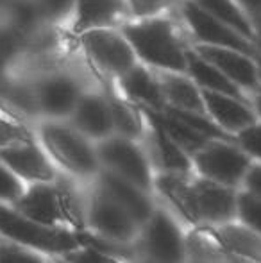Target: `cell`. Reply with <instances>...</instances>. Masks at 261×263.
<instances>
[{
    "label": "cell",
    "instance_id": "6da1fadb",
    "mask_svg": "<svg viewBox=\"0 0 261 263\" xmlns=\"http://www.w3.org/2000/svg\"><path fill=\"white\" fill-rule=\"evenodd\" d=\"M154 192L170 204L175 217L195 229L218 228L236 220L238 190L192 174H156Z\"/></svg>",
    "mask_w": 261,
    "mask_h": 263
},
{
    "label": "cell",
    "instance_id": "7a4b0ae2",
    "mask_svg": "<svg viewBox=\"0 0 261 263\" xmlns=\"http://www.w3.org/2000/svg\"><path fill=\"white\" fill-rule=\"evenodd\" d=\"M136 58L163 72L186 73V52L174 24L163 16L124 24L120 29Z\"/></svg>",
    "mask_w": 261,
    "mask_h": 263
},
{
    "label": "cell",
    "instance_id": "3957f363",
    "mask_svg": "<svg viewBox=\"0 0 261 263\" xmlns=\"http://www.w3.org/2000/svg\"><path fill=\"white\" fill-rule=\"evenodd\" d=\"M132 251L131 263H188L190 258L188 236L177 217L159 204L139 228Z\"/></svg>",
    "mask_w": 261,
    "mask_h": 263
},
{
    "label": "cell",
    "instance_id": "277c9868",
    "mask_svg": "<svg viewBox=\"0 0 261 263\" xmlns=\"http://www.w3.org/2000/svg\"><path fill=\"white\" fill-rule=\"evenodd\" d=\"M18 210L24 217L50 228L84 233V202L75 199L66 188L50 183H38L24 192L18 201Z\"/></svg>",
    "mask_w": 261,
    "mask_h": 263
},
{
    "label": "cell",
    "instance_id": "5b68a950",
    "mask_svg": "<svg viewBox=\"0 0 261 263\" xmlns=\"http://www.w3.org/2000/svg\"><path fill=\"white\" fill-rule=\"evenodd\" d=\"M43 151L66 172L91 181L101 172L95 143L61 120H50L39 129Z\"/></svg>",
    "mask_w": 261,
    "mask_h": 263
},
{
    "label": "cell",
    "instance_id": "8992f818",
    "mask_svg": "<svg viewBox=\"0 0 261 263\" xmlns=\"http://www.w3.org/2000/svg\"><path fill=\"white\" fill-rule=\"evenodd\" d=\"M84 226L86 233L115 246H132L142 228L129 211L95 183H91V192L84 201Z\"/></svg>",
    "mask_w": 261,
    "mask_h": 263
},
{
    "label": "cell",
    "instance_id": "52a82bcc",
    "mask_svg": "<svg viewBox=\"0 0 261 263\" xmlns=\"http://www.w3.org/2000/svg\"><path fill=\"white\" fill-rule=\"evenodd\" d=\"M0 233L22 246L61 256H66L83 246L79 233L39 224L2 206H0Z\"/></svg>",
    "mask_w": 261,
    "mask_h": 263
},
{
    "label": "cell",
    "instance_id": "ba28073f",
    "mask_svg": "<svg viewBox=\"0 0 261 263\" xmlns=\"http://www.w3.org/2000/svg\"><path fill=\"white\" fill-rule=\"evenodd\" d=\"M97 158L102 170L131 181L132 184L154 194V168L147 151L134 140L122 136H109L95 143Z\"/></svg>",
    "mask_w": 261,
    "mask_h": 263
},
{
    "label": "cell",
    "instance_id": "9c48e42d",
    "mask_svg": "<svg viewBox=\"0 0 261 263\" xmlns=\"http://www.w3.org/2000/svg\"><path fill=\"white\" fill-rule=\"evenodd\" d=\"M251 163L252 159L234 140H209L192 158L193 172L197 176L233 190H240Z\"/></svg>",
    "mask_w": 261,
    "mask_h": 263
},
{
    "label": "cell",
    "instance_id": "30bf717a",
    "mask_svg": "<svg viewBox=\"0 0 261 263\" xmlns=\"http://www.w3.org/2000/svg\"><path fill=\"white\" fill-rule=\"evenodd\" d=\"M81 45L98 70L118 79L138 65V58L129 42L122 34V31H116L115 27L83 32Z\"/></svg>",
    "mask_w": 261,
    "mask_h": 263
},
{
    "label": "cell",
    "instance_id": "8fae6325",
    "mask_svg": "<svg viewBox=\"0 0 261 263\" xmlns=\"http://www.w3.org/2000/svg\"><path fill=\"white\" fill-rule=\"evenodd\" d=\"M31 90L36 111L52 118V120L70 118L81 95L86 91L81 86L79 79L75 76L66 72L43 76Z\"/></svg>",
    "mask_w": 261,
    "mask_h": 263
},
{
    "label": "cell",
    "instance_id": "7c38bea8",
    "mask_svg": "<svg viewBox=\"0 0 261 263\" xmlns=\"http://www.w3.org/2000/svg\"><path fill=\"white\" fill-rule=\"evenodd\" d=\"M181 14L185 24L188 25L190 32L197 40V45L222 47V49L236 50V52L252 55V58L259 54V50L252 43H249L238 32H234L233 29L213 18L211 14L202 11L192 0L181 2Z\"/></svg>",
    "mask_w": 261,
    "mask_h": 263
},
{
    "label": "cell",
    "instance_id": "4fadbf2b",
    "mask_svg": "<svg viewBox=\"0 0 261 263\" xmlns=\"http://www.w3.org/2000/svg\"><path fill=\"white\" fill-rule=\"evenodd\" d=\"M193 52L211 63L218 72H222L242 93L254 95L259 88V66L256 58L236 52L222 47L195 45Z\"/></svg>",
    "mask_w": 261,
    "mask_h": 263
},
{
    "label": "cell",
    "instance_id": "5bb4252c",
    "mask_svg": "<svg viewBox=\"0 0 261 263\" xmlns=\"http://www.w3.org/2000/svg\"><path fill=\"white\" fill-rule=\"evenodd\" d=\"M193 236L231 256H236L245 261L261 263V235L245 228L238 220L218 226V228L195 229Z\"/></svg>",
    "mask_w": 261,
    "mask_h": 263
},
{
    "label": "cell",
    "instance_id": "9a60e30c",
    "mask_svg": "<svg viewBox=\"0 0 261 263\" xmlns=\"http://www.w3.org/2000/svg\"><path fill=\"white\" fill-rule=\"evenodd\" d=\"M68 120L75 131L93 143L115 135L108 97L97 91H84Z\"/></svg>",
    "mask_w": 261,
    "mask_h": 263
},
{
    "label": "cell",
    "instance_id": "2e32d148",
    "mask_svg": "<svg viewBox=\"0 0 261 263\" xmlns=\"http://www.w3.org/2000/svg\"><path fill=\"white\" fill-rule=\"evenodd\" d=\"M0 161L18 177L38 183H52L56 170L50 163L49 154L32 140L13 143L0 149Z\"/></svg>",
    "mask_w": 261,
    "mask_h": 263
},
{
    "label": "cell",
    "instance_id": "e0dca14e",
    "mask_svg": "<svg viewBox=\"0 0 261 263\" xmlns=\"http://www.w3.org/2000/svg\"><path fill=\"white\" fill-rule=\"evenodd\" d=\"M202 102H204V109L209 120L231 138L258 122L254 109L245 99L202 91Z\"/></svg>",
    "mask_w": 261,
    "mask_h": 263
},
{
    "label": "cell",
    "instance_id": "ac0fdd59",
    "mask_svg": "<svg viewBox=\"0 0 261 263\" xmlns=\"http://www.w3.org/2000/svg\"><path fill=\"white\" fill-rule=\"evenodd\" d=\"M93 183L102 192H106L111 199H115L122 208L129 211V215L139 226L145 224L150 218V215L154 213V210L157 208V202L154 201L150 192L136 186L131 181L124 179V177L116 176V174L108 172V170L101 168V172L97 174Z\"/></svg>",
    "mask_w": 261,
    "mask_h": 263
},
{
    "label": "cell",
    "instance_id": "d6986e66",
    "mask_svg": "<svg viewBox=\"0 0 261 263\" xmlns=\"http://www.w3.org/2000/svg\"><path fill=\"white\" fill-rule=\"evenodd\" d=\"M142 111L149 118L150 125L149 153H147V156L152 163V168H156L157 174H192V158L163 131V127L157 124V120L149 111Z\"/></svg>",
    "mask_w": 261,
    "mask_h": 263
},
{
    "label": "cell",
    "instance_id": "ffe728a7",
    "mask_svg": "<svg viewBox=\"0 0 261 263\" xmlns=\"http://www.w3.org/2000/svg\"><path fill=\"white\" fill-rule=\"evenodd\" d=\"M127 11V0H75L72 29L79 34L93 29H113Z\"/></svg>",
    "mask_w": 261,
    "mask_h": 263
},
{
    "label": "cell",
    "instance_id": "44dd1931",
    "mask_svg": "<svg viewBox=\"0 0 261 263\" xmlns=\"http://www.w3.org/2000/svg\"><path fill=\"white\" fill-rule=\"evenodd\" d=\"M156 77L167 107L186 111V113L206 115L204 102H202V91L198 90V86L186 73L156 70Z\"/></svg>",
    "mask_w": 261,
    "mask_h": 263
},
{
    "label": "cell",
    "instance_id": "7402d4cb",
    "mask_svg": "<svg viewBox=\"0 0 261 263\" xmlns=\"http://www.w3.org/2000/svg\"><path fill=\"white\" fill-rule=\"evenodd\" d=\"M120 86H122L124 95L129 99V102L138 106L139 109L161 113L167 107L156 73H152L139 63L126 76L120 77Z\"/></svg>",
    "mask_w": 261,
    "mask_h": 263
},
{
    "label": "cell",
    "instance_id": "603a6c76",
    "mask_svg": "<svg viewBox=\"0 0 261 263\" xmlns=\"http://www.w3.org/2000/svg\"><path fill=\"white\" fill-rule=\"evenodd\" d=\"M186 76L197 84L200 91H213V93H224L236 99H245V93H242L222 72H218L211 63L202 59L193 50L186 52Z\"/></svg>",
    "mask_w": 261,
    "mask_h": 263
},
{
    "label": "cell",
    "instance_id": "cb8c5ba5",
    "mask_svg": "<svg viewBox=\"0 0 261 263\" xmlns=\"http://www.w3.org/2000/svg\"><path fill=\"white\" fill-rule=\"evenodd\" d=\"M192 2L200 7L202 11H206L208 14H211L213 18L222 22L224 25L233 29L234 32H238L249 43L254 45V43L259 42L258 32L254 31L247 14L242 11V7L236 4V0H192Z\"/></svg>",
    "mask_w": 261,
    "mask_h": 263
},
{
    "label": "cell",
    "instance_id": "d4e9b609",
    "mask_svg": "<svg viewBox=\"0 0 261 263\" xmlns=\"http://www.w3.org/2000/svg\"><path fill=\"white\" fill-rule=\"evenodd\" d=\"M106 97H108L109 109H111L115 135L139 142L145 136V124H143L138 106H134L132 102L122 101L115 95H106Z\"/></svg>",
    "mask_w": 261,
    "mask_h": 263
},
{
    "label": "cell",
    "instance_id": "484cf974",
    "mask_svg": "<svg viewBox=\"0 0 261 263\" xmlns=\"http://www.w3.org/2000/svg\"><path fill=\"white\" fill-rule=\"evenodd\" d=\"M236 220L245 228L261 235V197L238 190L236 194Z\"/></svg>",
    "mask_w": 261,
    "mask_h": 263
},
{
    "label": "cell",
    "instance_id": "4316f807",
    "mask_svg": "<svg viewBox=\"0 0 261 263\" xmlns=\"http://www.w3.org/2000/svg\"><path fill=\"white\" fill-rule=\"evenodd\" d=\"M34 6L43 22L61 24L66 18L73 16L75 0H34Z\"/></svg>",
    "mask_w": 261,
    "mask_h": 263
},
{
    "label": "cell",
    "instance_id": "83f0119b",
    "mask_svg": "<svg viewBox=\"0 0 261 263\" xmlns=\"http://www.w3.org/2000/svg\"><path fill=\"white\" fill-rule=\"evenodd\" d=\"M234 143L247 154L252 161L261 163V122L258 120L254 125L242 131L234 136Z\"/></svg>",
    "mask_w": 261,
    "mask_h": 263
},
{
    "label": "cell",
    "instance_id": "f1b7e54d",
    "mask_svg": "<svg viewBox=\"0 0 261 263\" xmlns=\"http://www.w3.org/2000/svg\"><path fill=\"white\" fill-rule=\"evenodd\" d=\"M175 0H127V6L132 16L138 20H145V18L159 16L161 11L168 9Z\"/></svg>",
    "mask_w": 261,
    "mask_h": 263
},
{
    "label": "cell",
    "instance_id": "f546056e",
    "mask_svg": "<svg viewBox=\"0 0 261 263\" xmlns=\"http://www.w3.org/2000/svg\"><path fill=\"white\" fill-rule=\"evenodd\" d=\"M63 258L66 263H122L120 260H116V258L88 246V243H83L77 251L66 254Z\"/></svg>",
    "mask_w": 261,
    "mask_h": 263
},
{
    "label": "cell",
    "instance_id": "4dcf8cb0",
    "mask_svg": "<svg viewBox=\"0 0 261 263\" xmlns=\"http://www.w3.org/2000/svg\"><path fill=\"white\" fill-rule=\"evenodd\" d=\"M0 263H50L39 254L18 246L0 243Z\"/></svg>",
    "mask_w": 261,
    "mask_h": 263
},
{
    "label": "cell",
    "instance_id": "1f68e13d",
    "mask_svg": "<svg viewBox=\"0 0 261 263\" xmlns=\"http://www.w3.org/2000/svg\"><path fill=\"white\" fill-rule=\"evenodd\" d=\"M22 195H24L22 181L0 161V199H6V201H20Z\"/></svg>",
    "mask_w": 261,
    "mask_h": 263
},
{
    "label": "cell",
    "instance_id": "d6a6232c",
    "mask_svg": "<svg viewBox=\"0 0 261 263\" xmlns=\"http://www.w3.org/2000/svg\"><path fill=\"white\" fill-rule=\"evenodd\" d=\"M25 140H31V136H29L20 125L13 124V122L0 117V149L9 147L18 142H25Z\"/></svg>",
    "mask_w": 261,
    "mask_h": 263
},
{
    "label": "cell",
    "instance_id": "836d02e7",
    "mask_svg": "<svg viewBox=\"0 0 261 263\" xmlns=\"http://www.w3.org/2000/svg\"><path fill=\"white\" fill-rule=\"evenodd\" d=\"M240 190L249 192V194L256 195V197H261V163L259 161L251 163L244 181H242Z\"/></svg>",
    "mask_w": 261,
    "mask_h": 263
},
{
    "label": "cell",
    "instance_id": "e575fe53",
    "mask_svg": "<svg viewBox=\"0 0 261 263\" xmlns=\"http://www.w3.org/2000/svg\"><path fill=\"white\" fill-rule=\"evenodd\" d=\"M236 4L247 14L249 22L252 24L254 31L258 32V40L261 36V0H236Z\"/></svg>",
    "mask_w": 261,
    "mask_h": 263
},
{
    "label": "cell",
    "instance_id": "d590c367",
    "mask_svg": "<svg viewBox=\"0 0 261 263\" xmlns=\"http://www.w3.org/2000/svg\"><path fill=\"white\" fill-rule=\"evenodd\" d=\"M188 251H190L188 263H220V261L213 260V258H209L208 254H204L200 249H197V247L190 246V243H188Z\"/></svg>",
    "mask_w": 261,
    "mask_h": 263
},
{
    "label": "cell",
    "instance_id": "8d00e7d4",
    "mask_svg": "<svg viewBox=\"0 0 261 263\" xmlns=\"http://www.w3.org/2000/svg\"><path fill=\"white\" fill-rule=\"evenodd\" d=\"M256 61H258V66H259V88H258V91L252 95V97H254V101H252V109H254L256 117H258V120L261 122V55H256Z\"/></svg>",
    "mask_w": 261,
    "mask_h": 263
},
{
    "label": "cell",
    "instance_id": "74e56055",
    "mask_svg": "<svg viewBox=\"0 0 261 263\" xmlns=\"http://www.w3.org/2000/svg\"><path fill=\"white\" fill-rule=\"evenodd\" d=\"M57 263H66V261H65V260H61V261H57Z\"/></svg>",
    "mask_w": 261,
    "mask_h": 263
},
{
    "label": "cell",
    "instance_id": "f35d334b",
    "mask_svg": "<svg viewBox=\"0 0 261 263\" xmlns=\"http://www.w3.org/2000/svg\"><path fill=\"white\" fill-rule=\"evenodd\" d=\"M259 42H261V36H259Z\"/></svg>",
    "mask_w": 261,
    "mask_h": 263
}]
</instances>
